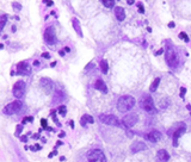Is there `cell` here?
I'll return each instance as SVG.
<instances>
[{"label":"cell","mask_w":191,"mask_h":162,"mask_svg":"<svg viewBox=\"0 0 191 162\" xmlns=\"http://www.w3.org/2000/svg\"><path fill=\"white\" fill-rule=\"evenodd\" d=\"M146 148H147V146H146L143 142H134V143L131 144V147H130V150H131L134 154H136V153H140V152L145 150Z\"/></svg>","instance_id":"13"},{"label":"cell","mask_w":191,"mask_h":162,"mask_svg":"<svg viewBox=\"0 0 191 162\" xmlns=\"http://www.w3.org/2000/svg\"><path fill=\"white\" fill-rule=\"evenodd\" d=\"M66 112H67L66 106H65V105H61V106L59 107V113H60L61 116H65V114H66Z\"/></svg>","instance_id":"28"},{"label":"cell","mask_w":191,"mask_h":162,"mask_svg":"<svg viewBox=\"0 0 191 162\" xmlns=\"http://www.w3.org/2000/svg\"><path fill=\"white\" fill-rule=\"evenodd\" d=\"M32 137H34V138H35V140H36V138H38V137H40V135H34V136H32Z\"/></svg>","instance_id":"45"},{"label":"cell","mask_w":191,"mask_h":162,"mask_svg":"<svg viewBox=\"0 0 191 162\" xmlns=\"http://www.w3.org/2000/svg\"><path fill=\"white\" fill-rule=\"evenodd\" d=\"M26 140H28L26 136H22V137H20V141H22V142H26Z\"/></svg>","instance_id":"37"},{"label":"cell","mask_w":191,"mask_h":162,"mask_svg":"<svg viewBox=\"0 0 191 162\" xmlns=\"http://www.w3.org/2000/svg\"><path fill=\"white\" fill-rule=\"evenodd\" d=\"M59 54H60V55H61V56H63V55H65V51H62V50H61V51H60V53H59Z\"/></svg>","instance_id":"44"},{"label":"cell","mask_w":191,"mask_h":162,"mask_svg":"<svg viewBox=\"0 0 191 162\" xmlns=\"http://www.w3.org/2000/svg\"><path fill=\"white\" fill-rule=\"evenodd\" d=\"M89 162H106V158L100 149H92L87 154Z\"/></svg>","instance_id":"5"},{"label":"cell","mask_w":191,"mask_h":162,"mask_svg":"<svg viewBox=\"0 0 191 162\" xmlns=\"http://www.w3.org/2000/svg\"><path fill=\"white\" fill-rule=\"evenodd\" d=\"M135 103L136 101H135L134 97H131V95H123L117 101V110L119 112H122V113L128 112V111H130L135 106Z\"/></svg>","instance_id":"1"},{"label":"cell","mask_w":191,"mask_h":162,"mask_svg":"<svg viewBox=\"0 0 191 162\" xmlns=\"http://www.w3.org/2000/svg\"><path fill=\"white\" fill-rule=\"evenodd\" d=\"M137 120H139L137 113H128L123 118V124L125 126H128V128H131V126H134L137 123Z\"/></svg>","instance_id":"9"},{"label":"cell","mask_w":191,"mask_h":162,"mask_svg":"<svg viewBox=\"0 0 191 162\" xmlns=\"http://www.w3.org/2000/svg\"><path fill=\"white\" fill-rule=\"evenodd\" d=\"M6 18H7V16H6V14H2V16H1V18H0V20H1V24H0V30H4V27H5V24H6Z\"/></svg>","instance_id":"25"},{"label":"cell","mask_w":191,"mask_h":162,"mask_svg":"<svg viewBox=\"0 0 191 162\" xmlns=\"http://www.w3.org/2000/svg\"><path fill=\"white\" fill-rule=\"evenodd\" d=\"M12 7H13V10H14L16 12H19V11L22 10V5L18 4V2H13V4H12Z\"/></svg>","instance_id":"26"},{"label":"cell","mask_w":191,"mask_h":162,"mask_svg":"<svg viewBox=\"0 0 191 162\" xmlns=\"http://www.w3.org/2000/svg\"><path fill=\"white\" fill-rule=\"evenodd\" d=\"M50 66H51V67H55V66H56V62H53Z\"/></svg>","instance_id":"46"},{"label":"cell","mask_w":191,"mask_h":162,"mask_svg":"<svg viewBox=\"0 0 191 162\" xmlns=\"http://www.w3.org/2000/svg\"><path fill=\"white\" fill-rule=\"evenodd\" d=\"M44 41L48 44H54L56 42V35H55V27L49 26L44 31Z\"/></svg>","instance_id":"8"},{"label":"cell","mask_w":191,"mask_h":162,"mask_svg":"<svg viewBox=\"0 0 191 162\" xmlns=\"http://www.w3.org/2000/svg\"><path fill=\"white\" fill-rule=\"evenodd\" d=\"M22 107H23L22 101L16 100V101H12V103L7 104V105L2 108V113H4V114H6V116H12V114H14V113L19 112V111L22 110Z\"/></svg>","instance_id":"2"},{"label":"cell","mask_w":191,"mask_h":162,"mask_svg":"<svg viewBox=\"0 0 191 162\" xmlns=\"http://www.w3.org/2000/svg\"><path fill=\"white\" fill-rule=\"evenodd\" d=\"M185 93H187V88H185V87H182V88H181V98H184Z\"/></svg>","instance_id":"32"},{"label":"cell","mask_w":191,"mask_h":162,"mask_svg":"<svg viewBox=\"0 0 191 162\" xmlns=\"http://www.w3.org/2000/svg\"><path fill=\"white\" fill-rule=\"evenodd\" d=\"M169 105H170V100H169V99H163V100H160V107H161V108H166Z\"/></svg>","instance_id":"24"},{"label":"cell","mask_w":191,"mask_h":162,"mask_svg":"<svg viewBox=\"0 0 191 162\" xmlns=\"http://www.w3.org/2000/svg\"><path fill=\"white\" fill-rule=\"evenodd\" d=\"M159 83H160V78H157V79H154V81L152 82V85H151V87H149L151 92H155V91L158 89V86H159Z\"/></svg>","instance_id":"22"},{"label":"cell","mask_w":191,"mask_h":162,"mask_svg":"<svg viewBox=\"0 0 191 162\" xmlns=\"http://www.w3.org/2000/svg\"><path fill=\"white\" fill-rule=\"evenodd\" d=\"M169 159H170V155L165 149H160L158 152V154H157V161L158 162H167Z\"/></svg>","instance_id":"16"},{"label":"cell","mask_w":191,"mask_h":162,"mask_svg":"<svg viewBox=\"0 0 191 162\" xmlns=\"http://www.w3.org/2000/svg\"><path fill=\"white\" fill-rule=\"evenodd\" d=\"M95 88L98 89V91H100V92H103V93H106V91H107L105 82L101 80V79H98V80L95 82Z\"/></svg>","instance_id":"17"},{"label":"cell","mask_w":191,"mask_h":162,"mask_svg":"<svg viewBox=\"0 0 191 162\" xmlns=\"http://www.w3.org/2000/svg\"><path fill=\"white\" fill-rule=\"evenodd\" d=\"M113 11H115V16H116V18H117L119 22H123V20L125 19V11H124V8H123V7H121V6H116V7L113 8Z\"/></svg>","instance_id":"15"},{"label":"cell","mask_w":191,"mask_h":162,"mask_svg":"<svg viewBox=\"0 0 191 162\" xmlns=\"http://www.w3.org/2000/svg\"><path fill=\"white\" fill-rule=\"evenodd\" d=\"M100 69H101V72H103L104 74L107 73V71H109V65H107V61H106V60H101V61H100Z\"/></svg>","instance_id":"21"},{"label":"cell","mask_w":191,"mask_h":162,"mask_svg":"<svg viewBox=\"0 0 191 162\" xmlns=\"http://www.w3.org/2000/svg\"><path fill=\"white\" fill-rule=\"evenodd\" d=\"M135 0H128V5H133Z\"/></svg>","instance_id":"41"},{"label":"cell","mask_w":191,"mask_h":162,"mask_svg":"<svg viewBox=\"0 0 191 162\" xmlns=\"http://www.w3.org/2000/svg\"><path fill=\"white\" fill-rule=\"evenodd\" d=\"M179 38L183 39L184 42H189V41H190L189 37H188V35H187L185 32H181V33H179Z\"/></svg>","instance_id":"27"},{"label":"cell","mask_w":191,"mask_h":162,"mask_svg":"<svg viewBox=\"0 0 191 162\" xmlns=\"http://www.w3.org/2000/svg\"><path fill=\"white\" fill-rule=\"evenodd\" d=\"M137 7H139V12L140 13H145V7L142 6V4H137Z\"/></svg>","instance_id":"31"},{"label":"cell","mask_w":191,"mask_h":162,"mask_svg":"<svg viewBox=\"0 0 191 162\" xmlns=\"http://www.w3.org/2000/svg\"><path fill=\"white\" fill-rule=\"evenodd\" d=\"M25 88H26V85H25V82L22 80L17 81L16 83H14V86H13V89H12V93H13V95L16 97V98H22L23 95H24V93H25Z\"/></svg>","instance_id":"7"},{"label":"cell","mask_w":191,"mask_h":162,"mask_svg":"<svg viewBox=\"0 0 191 162\" xmlns=\"http://www.w3.org/2000/svg\"><path fill=\"white\" fill-rule=\"evenodd\" d=\"M63 143H62V141H57V146H62Z\"/></svg>","instance_id":"43"},{"label":"cell","mask_w":191,"mask_h":162,"mask_svg":"<svg viewBox=\"0 0 191 162\" xmlns=\"http://www.w3.org/2000/svg\"><path fill=\"white\" fill-rule=\"evenodd\" d=\"M163 53H164V49H160V50L157 53V55H160V54H163Z\"/></svg>","instance_id":"40"},{"label":"cell","mask_w":191,"mask_h":162,"mask_svg":"<svg viewBox=\"0 0 191 162\" xmlns=\"http://www.w3.org/2000/svg\"><path fill=\"white\" fill-rule=\"evenodd\" d=\"M100 1L103 2V5H104L105 7L111 8V7L115 6V0H100Z\"/></svg>","instance_id":"23"},{"label":"cell","mask_w":191,"mask_h":162,"mask_svg":"<svg viewBox=\"0 0 191 162\" xmlns=\"http://www.w3.org/2000/svg\"><path fill=\"white\" fill-rule=\"evenodd\" d=\"M17 73L22 74V75H29L31 73V67L28 62H19L17 65Z\"/></svg>","instance_id":"11"},{"label":"cell","mask_w":191,"mask_h":162,"mask_svg":"<svg viewBox=\"0 0 191 162\" xmlns=\"http://www.w3.org/2000/svg\"><path fill=\"white\" fill-rule=\"evenodd\" d=\"M185 125H184V123H182V125L177 129V130H175L171 135H172V137H173V147H177L178 146V138L182 136V135H184V132H185Z\"/></svg>","instance_id":"12"},{"label":"cell","mask_w":191,"mask_h":162,"mask_svg":"<svg viewBox=\"0 0 191 162\" xmlns=\"http://www.w3.org/2000/svg\"><path fill=\"white\" fill-rule=\"evenodd\" d=\"M65 99H66L65 93H63L62 91H60V89H56L55 95H54V99H53V103H54V104H55L56 101H57V103H61V101L65 100Z\"/></svg>","instance_id":"18"},{"label":"cell","mask_w":191,"mask_h":162,"mask_svg":"<svg viewBox=\"0 0 191 162\" xmlns=\"http://www.w3.org/2000/svg\"><path fill=\"white\" fill-rule=\"evenodd\" d=\"M22 130H23V124H20V125H18V126H17V129H16V132H14V135H16L17 137H19V135H20Z\"/></svg>","instance_id":"29"},{"label":"cell","mask_w":191,"mask_h":162,"mask_svg":"<svg viewBox=\"0 0 191 162\" xmlns=\"http://www.w3.org/2000/svg\"><path fill=\"white\" fill-rule=\"evenodd\" d=\"M99 120L106 125H115V126H121V123L118 120L117 117H115L113 114H100L99 116Z\"/></svg>","instance_id":"6"},{"label":"cell","mask_w":191,"mask_h":162,"mask_svg":"<svg viewBox=\"0 0 191 162\" xmlns=\"http://www.w3.org/2000/svg\"><path fill=\"white\" fill-rule=\"evenodd\" d=\"M165 56H166V57H165L166 63H167L171 68H175V67L178 66V57H177V54H176L173 47H167Z\"/></svg>","instance_id":"3"},{"label":"cell","mask_w":191,"mask_h":162,"mask_svg":"<svg viewBox=\"0 0 191 162\" xmlns=\"http://www.w3.org/2000/svg\"><path fill=\"white\" fill-rule=\"evenodd\" d=\"M72 24H73V27H74L75 32H77L80 37H83V31H81V29H80V23H79V20H78L77 18H74V19L72 20Z\"/></svg>","instance_id":"20"},{"label":"cell","mask_w":191,"mask_h":162,"mask_svg":"<svg viewBox=\"0 0 191 162\" xmlns=\"http://www.w3.org/2000/svg\"><path fill=\"white\" fill-rule=\"evenodd\" d=\"M59 136H60V137H65V132H60Z\"/></svg>","instance_id":"42"},{"label":"cell","mask_w":191,"mask_h":162,"mask_svg":"<svg viewBox=\"0 0 191 162\" xmlns=\"http://www.w3.org/2000/svg\"><path fill=\"white\" fill-rule=\"evenodd\" d=\"M65 51H66V53H69V51H71V49H69L68 47H65Z\"/></svg>","instance_id":"39"},{"label":"cell","mask_w":191,"mask_h":162,"mask_svg":"<svg viewBox=\"0 0 191 162\" xmlns=\"http://www.w3.org/2000/svg\"><path fill=\"white\" fill-rule=\"evenodd\" d=\"M140 106L142 110L147 111V112H154V103H153V98L151 95H143L140 99Z\"/></svg>","instance_id":"4"},{"label":"cell","mask_w":191,"mask_h":162,"mask_svg":"<svg viewBox=\"0 0 191 162\" xmlns=\"http://www.w3.org/2000/svg\"><path fill=\"white\" fill-rule=\"evenodd\" d=\"M175 26H176V24H175L173 22H170V23H169V27H175Z\"/></svg>","instance_id":"36"},{"label":"cell","mask_w":191,"mask_h":162,"mask_svg":"<svg viewBox=\"0 0 191 162\" xmlns=\"http://www.w3.org/2000/svg\"><path fill=\"white\" fill-rule=\"evenodd\" d=\"M40 85H41L42 89L44 91V93H47V94H49L54 88V82L49 78H42L40 81Z\"/></svg>","instance_id":"10"},{"label":"cell","mask_w":191,"mask_h":162,"mask_svg":"<svg viewBox=\"0 0 191 162\" xmlns=\"http://www.w3.org/2000/svg\"><path fill=\"white\" fill-rule=\"evenodd\" d=\"M146 138H147L148 141L155 143V142H158V141L161 138V134H160L158 130H153V131H151V132L146 136Z\"/></svg>","instance_id":"14"},{"label":"cell","mask_w":191,"mask_h":162,"mask_svg":"<svg viewBox=\"0 0 191 162\" xmlns=\"http://www.w3.org/2000/svg\"><path fill=\"white\" fill-rule=\"evenodd\" d=\"M43 1H44V2H46L48 6H53V5H54V2H53L51 0H43Z\"/></svg>","instance_id":"34"},{"label":"cell","mask_w":191,"mask_h":162,"mask_svg":"<svg viewBox=\"0 0 191 162\" xmlns=\"http://www.w3.org/2000/svg\"><path fill=\"white\" fill-rule=\"evenodd\" d=\"M41 124H42V129H44V130H49V128H48V124H47V120L43 118V119H41Z\"/></svg>","instance_id":"30"},{"label":"cell","mask_w":191,"mask_h":162,"mask_svg":"<svg viewBox=\"0 0 191 162\" xmlns=\"http://www.w3.org/2000/svg\"><path fill=\"white\" fill-rule=\"evenodd\" d=\"M42 57H43V59H50V54H49V53H43V54H42Z\"/></svg>","instance_id":"33"},{"label":"cell","mask_w":191,"mask_h":162,"mask_svg":"<svg viewBox=\"0 0 191 162\" xmlns=\"http://www.w3.org/2000/svg\"><path fill=\"white\" fill-rule=\"evenodd\" d=\"M87 123L92 124V123H93V118H92L90 114H84V116L81 117V119H80V124H81V126H86Z\"/></svg>","instance_id":"19"},{"label":"cell","mask_w":191,"mask_h":162,"mask_svg":"<svg viewBox=\"0 0 191 162\" xmlns=\"http://www.w3.org/2000/svg\"><path fill=\"white\" fill-rule=\"evenodd\" d=\"M56 154H57V152H56V150H54L51 154H49V155H48V158H49V159H51V158H53L54 155H56Z\"/></svg>","instance_id":"35"},{"label":"cell","mask_w":191,"mask_h":162,"mask_svg":"<svg viewBox=\"0 0 191 162\" xmlns=\"http://www.w3.org/2000/svg\"><path fill=\"white\" fill-rule=\"evenodd\" d=\"M40 65H41V63H40V61H38V60L34 61V66H36V67H37V66H40Z\"/></svg>","instance_id":"38"}]
</instances>
